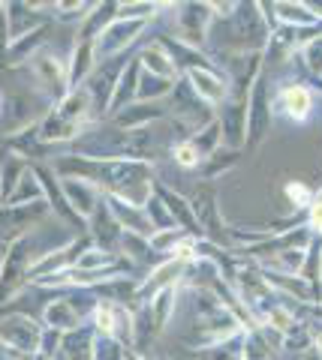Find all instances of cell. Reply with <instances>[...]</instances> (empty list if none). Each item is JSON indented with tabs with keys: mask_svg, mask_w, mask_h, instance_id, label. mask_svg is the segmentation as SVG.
Returning a JSON list of instances; mask_svg holds the SVG:
<instances>
[{
	"mask_svg": "<svg viewBox=\"0 0 322 360\" xmlns=\"http://www.w3.org/2000/svg\"><path fill=\"white\" fill-rule=\"evenodd\" d=\"M33 231L18 234L9 240L4 258H0V307H6L16 295L30 285V267L37 264V252H33Z\"/></svg>",
	"mask_w": 322,
	"mask_h": 360,
	"instance_id": "obj_1",
	"label": "cell"
},
{
	"mask_svg": "<svg viewBox=\"0 0 322 360\" xmlns=\"http://www.w3.org/2000/svg\"><path fill=\"white\" fill-rule=\"evenodd\" d=\"M70 54V51H66ZM66 54H61L58 49H39L33 58L27 60V70L33 75V84L39 87L42 99H49L51 108L61 103V99L70 94V63H66Z\"/></svg>",
	"mask_w": 322,
	"mask_h": 360,
	"instance_id": "obj_2",
	"label": "cell"
},
{
	"mask_svg": "<svg viewBox=\"0 0 322 360\" xmlns=\"http://www.w3.org/2000/svg\"><path fill=\"white\" fill-rule=\"evenodd\" d=\"M172 15V37L181 39L193 49H202L208 45L211 27H214V13H211V4H202V0H190V4H172L169 9Z\"/></svg>",
	"mask_w": 322,
	"mask_h": 360,
	"instance_id": "obj_3",
	"label": "cell"
},
{
	"mask_svg": "<svg viewBox=\"0 0 322 360\" xmlns=\"http://www.w3.org/2000/svg\"><path fill=\"white\" fill-rule=\"evenodd\" d=\"M46 328L42 321L30 319L25 312H13L0 319V352L9 354H39Z\"/></svg>",
	"mask_w": 322,
	"mask_h": 360,
	"instance_id": "obj_4",
	"label": "cell"
},
{
	"mask_svg": "<svg viewBox=\"0 0 322 360\" xmlns=\"http://www.w3.org/2000/svg\"><path fill=\"white\" fill-rule=\"evenodd\" d=\"M190 205L199 225H202V238L220 243L223 250H232V229L226 225L223 213H220V198L217 189L211 184H199V189L190 195Z\"/></svg>",
	"mask_w": 322,
	"mask_h": 360,
	"instance_id": "obj_5",
	"label": "cell"
},
{
	"mask_svg": "<svg viewBox=\"0 0 322 360\" xmlns=\"http://www.w3.org/2000/svg\"><path fill=\"white\" fill-rule=\"evenodd\" d=\"M271 123H274V105H271V87H268V75H259V82L253 84L250 90V99H247V141L244 148L256 150L259 144L268 139L271 132Z\"/></svg>",
	"mask_w": 322,
	"mask_h": 360,
	"instance_id": "obj_6",
	"label": "cell"
},
{
	"mask_svg": "<svg viewBox=\"0 0 322 360\" xmlns=\"http://www.w3.org/2000/svg\"><path fill=\"white\" fill-rule=\"evenodd\" d=\"M75 295H58L51 297L46 307H42V328L46 330H54V333H70L75 328H82V324H87V319H91V307H82V288H73Z\"/></svg>",
	"mask_w": 322,
	"mask_h": 360,
	"instance_id": "obj_7",
	"label": "cell"
},
{
	"mask_svg": "<svg viewBox=\"0 0 322 360\" xmlns=\"http://www.w3.org/2000/svg\"><path fill=\"white\" fill-rule=\"evenodd\" d=\"M151 21H142V18H115L103 33L97 37V54H99V63L106 60H118L127 49L139 42V37L148 30Z\"/></svg>",
	"mask_w": 322,
	"mask_h": 360,
	"instance_id": "obj_8",
	"label": "cell"
},
{
	"mask_svg": "<svg viewBox=\"0 0 322 360\" xmlns=\"http://www.w3.org/2000/svg\"><path fill=\"white\" fill-rule=\"evenodd\" d=\"M274 115H283L292 123H307L316 111V90L304 82H286L271 96Z\"/></svg>",
	"mask_w": 322,
	"mask_h": 360,
	"instance_id": "obj_9",
	"label": "cell"
},
{
	"mask_svg": "<svg viewBox=\"0 0 322 360\" xmlns=\"http://www.w3.org/2000/svg\"><path fill=\"white\" fill-rule=\"evenodd\" d=\"M187 264L184 258H163V262H157L145 276H139V285H136V307H142L145 300H151L154 295H160L163 288H172V285H184L187 279Z\"/></svg>",
	"mask_w": 322,
	"mask_h": 360,
	"instance_id": "obj_10",
	"label": "cell"
},
{
	"mask_svg": "<svg viewBox=\"0 0 322 360\" xmlns=\"http://www.w3.org/2000/svg\"><path fill=\"white\" fill-rule=\"evenodd\" d=\"M181 78H187V84H190L193 94L214 111L220 105H226L229 96H232V84H229V75L223 72V66H211V70H187Z\"/></svg>",
	"mask_w": 322,
	"mask_h": 360,
	"instance_id": "obj_11",
	"label": "cell"
},
{
	"mask_svg": "<svg viewBox=\"0 0 322 360\" xmlns=\"http://www.w3.org/2000/svg\"><path fill=\"white\" fill-rule=\"evenodd\" d=\"M120 70H124V63L106 60V63H99L97 70H94V75L82 84V87L87 90V96H91L94 111H97L99 120L109 117V105H112V96H115V84H118Z\"/></svg>",
	"mask_w": 322,
	"mask_h": 360,
	"instance_id": "obj_12",
	"label": "cell"
},
{
	"mask_svg": "<svg viewBox=\"0 0 322 360\" xmlns=\"http://www.w3.org/2000/svg\"><path fill=\"white\" fill-rule=\"evenodd\" d=\"M61 193L85 222H91L94 213L103 207V189H99L94 180H85V177H61Z\"/></svg>",
	"mask_w": 322,
	"mask_h": 360,
	"instance_id": "obj_13",
	"label": "cell"
},
{
	"mask_svg": "<svg viewBox=\"0 0 322 360\" xmlns=\"http://www.w3.org/2000/svg\"><path fill=\"white\" fill-rule=\"evenodd\" d=\"M103 205L109 210V217L115 219V225L124 234H139V238H151L154 229H151V222L145 217V207H139V205H132V201L127 198H120L115 193H106L103 195Z\"/></svg>",
	"mask_w": 322,
	"mask_h": 360,
	"instance_id": "obj_14",
	"label": "cell"
},
{
	"mask_svg": "<svg viewBox=\"0 0 322 360\" xmlns=\"http://www.w3.org/2000/svg\"><path fill=\"white\" fill-rule=\"evenodd\" d=\"M37 129H39V144H46V148H73V144L79 141L82 135L91 132L94 127H79V123H70V120H63L61 115H54V111L49 108L46 115L39 117Z\"/></svg>",
	"mask_w": 322,
	"mask_h": 360,
	"instance_id": "obj_15",
	"label": "cell"
},
{
	"mask_svg": "<svg viewBox=\"0 0 322 360\" xmlns=\"http://www.w3.org/2000/svg\"><path fill=\"white\" fill-rule=\"evenodd\" d=\"M217 123L220 132H223V148L244 150V141H247V103L229 96V103L217 108Z\"/></svg>",
	"mask_w": 322,
	"mask_h": 360,
	"instance_id": "obj_16",
	"label": "cell"
},
{
	"mask_svg": "<svg viewBox=\"0 0 322 360\" xmlns=\"http://www.w3.org/2000/svg\"><path fill=\"white\" fill-rule=\"evenodd\" d=\"M169 117L166 103H132L130 108L112 115V127L120 132H139V129H151L160 120Z\"/></svg>",
	"mask_w": 322,
	"mask_h": 360,
	"instance_id": "obj_17",
	"label": "cell"
},
{
	"mask_svg": "<svg viewBox=\"0 0 322 360\" xmlns=\"http://www.w3.org/2000/svg\"><path fill=\"white\" fill-rule=\"evenodd\" d=\"M99 340H103V336L91 328V321H87V324H82V328H75V330L61 336L58 357L61 360H97Z\"/></svg>",
	"mask_w": 322,
	"mask_h": 360,
	"instance_id": "obj_18",
	"label": "cell"
},
{
	"mask_svg": "<svg viewBox=\"0 0 322 360\" xmlns=\"http://www.w3.org/2000/svg\"><path fill=\"white\" fill-rule=\"evenodd\" d=\"M157 42L166 49V54L172 58V63L178 66V72H181V75H184L187 70H211V66H217L214 58H211L208 51L193 49V45H187V42H181V39H175L172 33H160Z\"/></svg>",
	"mask_w": 322,
	"mask_h": 360,
	"instance_id": "obj_19",
	"label": "cell"
},
{
	"mask_svg": "<svg viewBox=\"0 0 322 360\" xmlns=\"http://www.w3.org/2000/svg\"><path fill=\"white\" fill-rule=\"evenodd\" d=\"M66 63H70V90L82 87L87 78L94 75V70L99 66V54H97V39L87 37H75L70 54H66Z\"/></svg>",
	"mask_w": 322,
	"mask_h": 360,
	"instance_id": "obj_20",
	"label": "cell"
},
{
	"mask_svg": "<svg viewBox=\"0 0 322 360\" xmlns=\"http://www.w3.org/2000/svg\"><path fill=\"white\" fill-rule=\"evenodd\" d=\"M154 193H157L166 207H169V213L175 217L178 229H184L187 234H193V238H202V225H199L196 213H193V205H190V195L178 193V189H172L169 184H154Z\"/></svg>",
	"mask_w": 322,
	"mask_h": 360,
	"instance_id": "obj_21",
	"label": "cell"
},
{
	"mask_svg": "<svg viewBox=\"0 0 322 360\" xmlns=\"http://www.w3.org/2000/svg\"><path fill=\"white\" fill-rule=\"evenodd\" d=\"M51 111L54 115H61L63 120H70V123H79V127H97L99 123L97 111H94V103H91V96H87L85 87H73Z\"/></svg>",
	"mask_w": 322,
	"mask_h": 360,
	"instance_id": "obj_22",
	"label": "cell"
},
{
	"mask_svg": "<svg viewBox=\"0 0 322 360\" xmlns=\"http://www.w3.org/2000/svg\"><path fill=\"white\" fill-rule=\"evenodd\" d=\"M139 75H142V66H139V58L132 54V58L124 60V70H120V75H118L115 96H112V105H109V117L118 115V111H124V108H130L132 103H136Z\"/></svg>",
	"mask_w": 322,
	"mask_h": 360,
	"instance_id": "obj_23",
	"label": "cell"
},
{
	"mask_svg": "<svg viewBox=\"0 0 322 360\" xmlns=\"http://www.w3.org/2000/svg\"><path fill=\"white\" fill-rule=\"evenodd\" d=\"M274 18L277 27H290V30H310L319 27L322 21L314 15V9L304 0H283V4H274Z\"/></svg>",
	"mask_w": 322,
	"mask_h": 360,
	"instance_id": "obj_24",
	"label": "cell"
},
{
	"mask_svg": "<svg viewBox=\"0 0 322 360\" xmlns=\"http://www.w3.org/2000/svg\"><path fill=\"white\" fill-rule=\"evenodd\" d=\"M136 58H139L142 72H151V75L169 78V82H178V78H181V72H178V66L172 63V58L166 54V49H163V45H160L157 39L142 45V49L136 51Z\"/></svg>",
	"mask_w": 322,
	"mask_h": 360,
	"instance_id": "obj_25",
	"label": "cell"
},
{
	"mask_svg": "<svg viewBox=\"0 0 322 360\" xmlns=\"http://www.w3.org/2000/svg\"><path fill=\"white\" fill-rule=\"evenodd\" d=\"M37 201H46V193H42V184H39V177H37V172H33V165H30L27 172L21 174L13 198H9L4 207H27V205H37Z\"/></svg>",
	"mask_w": 322,
	"mask_h": 360,
	"instance_id": "obj_26",
	"label": "cell"
},
{
	"mask_svg": "<svg viewBox=\"0 0 322 360\" xmlns=\"http://www.w3.org/2000/svg\"><path fill=\"white\" fill-rule=\"evenodd\" d=\"M27 168H30V165L21 160V156L6 153V160L0 162V207H4L6 201L13 198L16 186H18V180H21V174H25Z\"/></svg>",
	"mask_w": 322,
	"mask_h": 360,
	"instance_id": "obj_27",
	"label": "cell"
},
{
	"mask_svg": "<svg viewBox=\"0 0 322 360\" xmlns=\"http://www.w3.org/2000/svg\"><path fill=\"white\" fill-rule=\"evenodd\" d=\"M238 156H241V150H232V148H220L217 153H211L202 162V168H199L202 184H211V180H220L223 174H229L232 168L238 165Z\"/></svg>",
	"mask_w": 322,
	"mask_h": 360,
	"instance_id": "obj_28",
	"label": "cell"
},
{
	"mask_svg": "<svg viewBox=\"0 0 322 360\" xmlns=\"http://www.w3.org/2000/svg\"><path fill=\"white\" fill-rule=\"evenodd\" d=\"M175 84H178V82H169V78L142 72V75H139V94H136V103H166V99L172 96Z\"/></svg>",
	"mask_w": 322,
	"mask_h": 360,
	"instance_id": "obj_29",
	"label": "cell"
},
{
	"mask_svg": "<svg viewBox=\"0 0 322 360\" xmlns=\"http://www.w3.org/2000/svg\"><path fill=\"white\" fill-rule=\"evenodd\" d=\"M187 240H193V234H187L184 229H169V231H154L148 238V246L157 258H169L181 250Z\"/></svg>",
	"mask_w": 322,
	"mask_h": 360,
	"instance_id": "obj_30",
	"label": "cell"
},
{
	"mask_svg": "<svg viewBox=\"0 0 322 360\" xmlns=\"http://www.w3.org/2000/svg\"><path fill=\"white\" fill-rule=\"evenodd\" d=\"M292 63L302 66L310 82H319V78H322V33H319V37H314L302 51H298V58Z\"/></svg>",
	"mask_w": 322,
	"mask_h": 360,
	"instance_id": "obj_31",
	"label": "cell"
},
{
	"mask_svg": "<svg viewBox=\"0 0 322 360\" xmlns=\"http://www.w3.org/2000/svg\"><path fill=\"white\" fill-rule=\"evenodd\" d=\"M190 144L199 153H202V162H205L211 153H217L220 148H223V132H220V123L211 120L205 129H199L196 135H190Z\"/></svg>",
	"mask_w": 322,
	"mask_h": 360,
	"instance_id": "obj_32",
	"label": "cell"
},
{
	"mask_svg": "<svg viewBox=\"0 0 322 360\" xmlns=\"http://www.w3.org/2000/svg\"><path fill=\"white\" fill-rule=\"evenodd\" d=\"M94 6L91 0H82V4H51V18L54 21H61V25H75V27H82L85 25V18L94 13Z\"/></svg>",
	"mask_w": 322,
	"mask_h": 360,
	"instance_id": "obj_33",
	"label": "cell"
},
{
	"mask_svg": "<svg viewBox=\"0 0 322 360\" xmlns=\"http://www.w3.org/2000/svg\"><path fill=\"white\" fill-rule=\"evenodd\" d=\"M145 217H148V222H151V229L154 231H169V229H178V222H175V217L169 213V207H166V201L154 193L151 198H148V205H145Z\"/></svg>",
	"mask_w": 322,
	"mask_h": 360,
	"instance_id": "obj_34",
	"label": "cell"
},
{
	"mask_svg": "<svg viewBox=\"0 0 322 360\" xmlns=\"http://www.w3.org/2000/svg\"><path fill=\"white\" fill-rule=\"evenodd\" d=\"M169 153H172V162L178 168H184V172H199V168H202V153L193 148L190 139H187V141H172Z\"/></svg>",
	"mask_w": 322,
	"mask_h": 360,
	"instance_id": "obj_35",
	"label": "cell"
},
{
	"mask_svg": "<svg viewBox=\"0 0 322 360\" xmlns=\"http://www.w3.org/2000/svg\"><path fill=\"white\" fill-rule=\"evenodd\" d=\"M283 195L290 198L292 210H307L310 201L316 198V189L310 184H304V180H286V184H283Z\"/></svg>",
	"mask_w": 322,
	"mask_h": 360,
	"instance_id": "obj_36",
	"label": "cell"
},
{
	"mask_svg": "<svg viewBox=\"0 0 322 360\" xmlns=\"http://www.w3.org/2000/svg\"><path fill=\"white\" fill-rule=\"evenodd\" d=\"M307 348H310V324L307 321H298L290 333H283V352L302 357Z\"/></svg>",
	"mask_w": 322,
	"mask_h": 360,
	"instance_id": "obj_37",
	"label": "cell"
},
{
	"mask_svg": "<svg viewBox=\"0 0 322 360\" xmlns=\"http://www.w3.org/2000/svg\"><path fill=\"white\" fill-rule=\"evenodd\" d=\"M304 225L314 238H322V189H316V198L304 210Z\"/></svg>",
	"mask_w": 322,
	"mask_h": 360,
	"instance_id": "obj_38",
	"label": "cell"
},
{
	"mask_svg": "<svg viewBox=\"0 0 322 360\" xmlns=\"http://www.w3.org/2000/svg\"><path fill=\"white\" fill-rule=\"evenodd\" d=\"M310 324V321H307ZM310 345L316 348V352L322 354V321H316V324H310Z\"/></svg>",
	"mask_w": 322,
	"mask_h": 360,
	"instance_id": "obj_39",
	"label": "cell"
},
{
	"mask_svg": "<svg viewBox=\"0 0 322 360\" xmlns=\"http://www.w3.org/2000/svg\"><path fill=\"white\" fill-rule=\"evenodd\" d=\"M120 360H151V357H148V354L132 352V348H120Z\"/></svg>",
	"mask_w": 322,
	"mask_h": 360,
	"instance_id": "obj_40",
	"label": "cell"
},
{
	"mask_svg": "<svg viewBox=\"0 0 322 360\" xmlns=\"http://www.w3.org/2000/svg\"><path fill=\"white\" fill-rule=\"evenodd\" d=\"M302 360H322V354L316 352V348H314V345H310V348H307V352L302 354Z\"/></svg>",
	"mask_w": 322,
	"mask_h": 360,
	"instance_id": "obj_41",
	"label": "cell"
},
{
	"mask_svg": "<svg viewBox=\"0 0 322 360\" xmlns=\"http://www.w3.org/2000/svg\"><path fill=\"white\" fill-rule=\"evenodd\" d=\"M310 84H314V90H316V94H322V82H310Z\"/></svg>",
	"mask_w": 322,
	"mask_h": 360,
	"instance_id": "obj_42",
	"label": "cell"
},
{
	"mask_svg": "<svg viewBox=\"0 0 322 360\" xmlns=\"http://www.w3.org/2000/svg\"><path fill=\"white\" fill-rule=\"evenodd\" d=\"M319 82H322V78H319Z\"/></svg>",
	"mask_w": 322,
	"mask_h": 360,
	"instance_id": "obj_43",
	"label": "cell"
}]
</instances>
